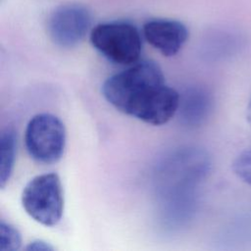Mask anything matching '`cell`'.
<instances>
[{"label": "cell", "instance_id": "obj_1", "mask_svg": "<svg viewBox=\"0 0 251 251\" xmlns=\"http://www.w3.org/2000/svg\"><path fill=\"white\" fill-rule=\"evenodd\" d=\"M102 93L120 112L153 126L168 123L178 111L180 100L154 61H138L111 75L103 83Z\"/></svg>", "mask_w": 251, "mask_h": 251}, {"label": "cell", "instance_id": "obj_4", "mask_svg": "<svg viewBox=\"0 0 251 251\" xmlns=\"http://www.w3.org/2000/svg\"><path fill=\"white\" fill-rule=\"evenodd\" d=\"M25 145L28 155L41 164L58 162L66 146V128L62 121L53 114L40 113L26 125Z\"/></svg>", "mask_w": 251, "mask_h": 251}, {"label": "cell", "instance_id": "obj_2", "mask_svg": "<svg viewBox=\"0 0 251 251\" xmlns=\"http://www.w3.org/2000/svg\"><path fill=\"white\" fill-rule=\"evenodd\" d=\"M92 46L107 60L117 65L129 66L141 54L139 30L127 22H108L95 25L90 31Z\"/></svg>", "mask_w": 251, "mask_h": 251}, {"label": "cell", "instance_id": "obj_6", "mask_svg": "<svg viewBox=\"0 0 251 251\" xmlns=\"http://www.w3.org/2000/svg\"><path fill=\"white\" fill-rule=\"evenodd\" d=\"M142 33L147 42L166 57L176 55L188 38L186 25L170 19L147 21L143 25Z\"/></svg>", "mask_w": 251, "mask_h": 251}, {"label": "cell", "instance_id": "obj_12", "mask_svg": "<svg viewBox=\"0 0 251 251\" xmlns=\"http://www.w3.org/2000/svg\"><path fill=\"white\" fill-rule=\"evenodd\" d=\"M246 117H247V121L251 126V97L250 100L248 102V106H247V113H246Z\"/></svg>", "mask_w": 251, "mask_h": 251}, {"label": "cell", "instance_id": "obj_5", "mask_svg": "<svg viewBox=\"0 0 251 251\" xmlns=\"http://www.w3.org/2000/svg\"><path fill=\"white\" fill-rule=\"evenodd\" d=\"M92 16L87 7L78 3L58 6L48 19V33L51 40L63 48L79 44L90 29Z\"/></svg>", "mask_w": 251, "mask_h": 251}, {"label": "cell", "instance_id": "obj_10", "mask_svg": "<svg viewBox=\"0 0 251 251\" xmlns=\"http://www.w3.org/2000/svg\"><path fill=\"white\" fill-rule=\"evenodd\" d=\"M234 174L251 186V148L240 153L232 163Z\"/></svg>", "mask_w": 251, "mask_h": 251}, {"label": "cell", "instance_id": "obj_3", "mask_svg": "<svg viewBox=\"0 0 251 251\" xmlns=\"http://www.w3.org/2000/svg\"><path fill=\"white\" fill-rule=\"evenodd\" d=\"M22 204L27 215L45 226H54L62 219L64 195L59 176L55 173L34 176L25 186Z\"/></svg>", "mask_w": 251, "mask_h": 251}, {"label": "cell", "instance_id": "obj_7", "mask_svg": "<svg viewBox=\"0 0 251 251\" xmlns=\"http://www.w3.org/2000/svg\"><path fill=\"white\" fill-rule=\"evenodd\" d=\"M213 106L211 94L204 88L193 87L186 91L184 100H179V107L183 112L186 124L199 126L209 117Z\"/></svg>", "mask_w": 251, "mask_h": 251}, {"label": "cell", "instance_id": "obj_8", "mask_svg": "<svg viewBox=\"0 0 251 251\" xmlns=\"http://www.w3.org/2000/svg\"><path fill=\"white\" fill-rule=\"evenodd\" d=\"M0 183L1 187L4 188L7 182L9 181L14 170L17 149V138L14 130L6 128L5 130L2 131L0 138Z\"/></svg>", "mask_w": 251, "mask_h": 251}, {"label": "cell", "instance_id": "obj_11", "mask_svg": "<svg viewBox=\"0 0 251 251\" xmlns=\"http://www.w3.org/2000/svg\"><path fill=\"white\" fill-rule=\"evenodd\" d=\"M53 249H54L53 246H51L48 242H45L42 240L32 241L26 246V250H34V251H50Z\"/></svg>", "mask_w": 251, "mask_h": 251}, {"label": "cell", "instance_id": "obj_9", "mask_svg": "<svg viewBox=\"0 0 251 251\" xmlns=\"http://www.w3.org/2000/svg\"><path fill=\"white\" fill-rule=\"evenodd\" d=\"M22 236L20 231L12 225L5 223L0 224V250L17 251L21 248Z\"/></svg>", "mask_w": 251, "mask_h": 251}]
</instances>
